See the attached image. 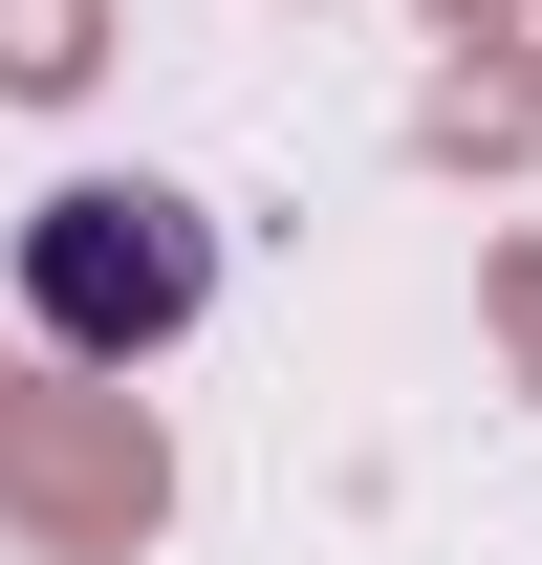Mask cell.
<instances>
[{
  "instance_id": "5b68a950",
  "label": "cell",
  "mask_w": 542,
  "mask_h": 565,
  "mask_svg": "<svg viewBox=\"0 0 542 565\" xmlns=\"http://www.w3.org/2000/svg\"><path fill=\"white\" fill-rule=\"evenodd\" d=\"M434 22H456V44H477V22H521V0H434Z\"/></svg>"
},
{
  "instance_id": "7a4b0ae2",
  "label": "cell",
  "mask_w": 542,
  "mask_h": 565,
  "mask_svg": "<svg viewBox=\"0 0 542 565\" xmlns=\"http://www.w3.org/2000/svg\"><path fill=\"white\" fill-rule=\"evenodd\" d=\"M0 479H22V522H66V544H131L152 500H174L131 414H44V370H0Z\"/></svg>"
},
{
  "instance_id": "6da1fadb",
  "label": "cell",
  "mask_w": 542,
  "mask_h": 565,
  "mask_svg": "<svg viewBox=\"0 0 542 565\" xmlns=\"http://www.w3.org/2000/svg\"><path fill=\"white\" fill-rule=\"evenodd\" d=\"M22 305H44V349L131 370V349H174V327L217 305V217L152 196V174H66V196L22 217Z\"/></svg>"
},
{
  "instance_id": "3957f363",
  "label": "cell",
  "mask_w": 542,
  "mask_h": 565,
  "mask_svg": "<svg viewBox=\"0 0 542 565\" xmlns=\"http://www.w3.org/2000/svg\"><path fill=\"white\" fill-rule=\"evenodd\" d=\"M87 66H109V0H0V87L22 109H66Z\"/></svg>"
},
{
  "instance_id": "277c9868",
  "label": "cell",
  "mask_w": 542,
  "mask_h": 565,
  "mask_svg": "<svg viewBox=\"0 0 542 565\" xmlns=\"http://www.w3.org/2000/svg\"><path fill=\"white\" fill-rule=\"evenodd\" d=\"M477 282H499V327H521V370H542V239H499Z\"/></svg>"
}]
</instances>
